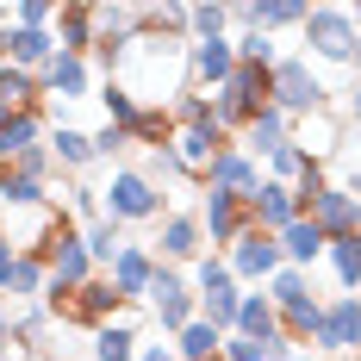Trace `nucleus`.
<instances>
[{
    "mask_svg": "<svg viewBox=\"0 0 361 361\" xmlns=\"http://www.w3.org/2000/svg\"><path fill=\"white\" fill-rule=\"evenodd\" d=\"M355 75H361V32H355Z\"/></svg>",
    "mask_w": 361,
    "mask_h": 361,
    "instance_id": "42",
    "label": "nucleus"
},
{
    "mask_svg": "<svg viewBox=\"0 0 361 361\" xmlns=\"http://www.w3.org/2000/svg\"><path fill=\"white\" fill-rule=\"evenodd\" d=\"M318 349L324 355H355L361 349V299H330L324 305V324H318Z\"/></svg>",
    "mask_w": 361,
    "mask_h": 361,
    "instance_id": "9",
    "label": "nucleus"
},
{
    "mask_svg": "<svg viewBox=\"0 0 361 361\" xmlns=\"http://www.w3.org/2000/svg\"><path fill=\"white\" fill-rule=\"evenodd\" d=\"M44 94H63V100H87V56H56L44 69Z\"/></svg>",
    "mask_w": 361,
    "mask_h": 361,
    "instance_id": "23",
    "label": "nucleus"
},
{
    "mask_svg": "<svg viewBox=\"0 0 361 361\" xmlns=\"http://www.w3.org/2000/svg\"><path fill=\"white\" fill-rule=\"evenodd\" d=\"M349 193H355V200H361V169H355V175H349Z\"/></svg>",
    "mask_w": 361,
    "mask_h": 361,
    "instance_id": "41",
    "label": "nucleus"
},
{
    "mask_svg": "<svg viewBox=\"0 0 361 361\" xmlns=\"http://www.w3.org/2000/svg\"><path fill=\"white\" fill-rule=\"evenodd\" d=\"M81 243H87V255H94L100 268H112L118 250H125V224H118V218H100V224H87V231H81Z\"/></svg>",
    "mask_w": 361,
    "mask_h": 361,
    "instance_id": "27",
    "label": "nucleus"
},
{
    "mask_svg": "<svg viewBox=\"0 0 361 361\" xmlns=\"http://www.w3.org/2000/svg\"><path fill=\"white\" fill-rule=\"evenodd\" d=\"M6 268H13V243H6V224H0V281H6Z\"/></svg>",
    "mask_w": 361,
    "mask_h": 361,
    "instance_id": "38",
    "label": "nucleus"
},
{
    "mask_svg": "<svg viewBox=\"0 0 361 361\" xmlns=\"http://www.w3.org/2000/svg\"><path fill=\"white\" fill-rule=\"evenodd\" d=\"M330 268H336L343 293L355 299L361 293V237H336V243H330Z\"/></svg>",
    "mask_w": 361,
    "mask_h": 361,
    "instance_id": "29",
    "label": "nucleus"
},
{
    "mask_svg": "<svg viewBox=\"0 0 361 361\" xmlns=\"http://www.w3.org/2000/svg\"><path fill=\"white\" fill-rule=\"evenodd\" d=\"M224 25H231V6H193V44L200 37H231Z\"/></svg>",
    "mask_w": 361,
    "mask_h": 361,
    "instance_id": "35",
    "label": "nucleus"
},
{
    "mask_svg": "<svg viewBox=\"0 0 361 361\" xmlns=\"http://www.w3.org/2000/svg\"><path fill=\"white\" fill-rule=\"evenodd\" d=\"M118 149H131V131H118V125H100V131H94V156H118Z\"/></svg>",
    "mask_w": 361,
    "mask_h": 361,
    "instance_id": "36",
    "label": "nucleus"
},
{
    "mask_svg": "<svg viewBox=\"0 0 361 361\" xmlns=\"http://www.w3.org/2000/svg\"><path fill=\"white\" fill-rule=\"evenodd\" d=\"M200 187H218V193H255V187H262V169H255V156H243V149H224L212 169H206Z\"/></svg>",
    "mask_w": 361,
    "mask_h": 361,
    "instance_id": "17",
    "label": "nucleus"
},
{
    "mask_svg": "<svg viewBox=\"0 0 361 361\" xmlns=\"http://www.w3.org/2000/svg\"><path fill=\"white\" fill-rule=\"evenodd\" d=\"M0 293H13V305H44V293H50V268H44L37 255H13V268H6Z\"/></svg>",
    "mask_w": 361,
    "mask_h": 361,
    "instance_id": "18",
    "label": "nucleus"
},
{
    "mask_svg": "<svg viewBox=\"0 0 361 361\" xmlns=\"http://www.w3.org/2000/svg\"><path fill=\"white\" fill-rule=\"evenodd\" d=\"M100 200H106V218H118V224L169 218V212H162V206H169V193H162L156 180H144V169H112V180L100 187Z\"/></svg>",
    "mask_w": 361,
    "mask_h": 361,
    "instance_id": "2",
    "label": "nucleus"
},
{
    "mask_svg": "<svg viewBox=\"0 0 361 361\" xmlns=\"http://www.w3.org/2000/svg\"><path fill=\"white\" fill-rule=\"evenodd\" d=\"M312 224L324 231L330 243H336V237H361V200L349 187H324L318 206H312Z\"/></svg>",
    "mask_w": 361,
    "mask_h": 361,
    "instance_id": "13",
    "label": "nucleus"
},
{
    "mask_svg": "<svg viewBox=\"0 0 361 361\" xmlns=\"http://www.w3.org/2000/svg\"><path fill=\"white\" fill-rule=\"evenodd\" d=\"M44 144L56 156V169H87L94 162V131H81V125H56Z\"/></svg>",
    "mask_w": 361,
    "mask_h": 361,
    "instance_id": "22",
    "label": "nucleus"
},
{
    "mask_svg": "<svg viewBox=\"0 0 361 361\" xmlns=\"http://www.w3.org/2000/svg\"><path fill=\"white\" fill-rule=\"evenodd\" d=\"M13 355V312H6V305H0V361Z\"/></svg>",
    "mask_w": 361,
    "mask_h": 361,
    "instance_id": "37",
    "label": "nucleus"
},
{
    "mask_svg": "<svg viewBox=\"0 0 361 361\" xmlns=\"http://www.w3.org/2000/svg\"><path fill=\"white\" fill-rule=\"evenodd\" d=\"M287 144H299L318 169H324L330 156H336V144H343V118L330 106H318V112H305V118H293V131H287Z\"/></svg>",
    "mask_w": 361,
    "mask_h": 361,
    "instance_id": "10",
    "label": "nucleus"
},
{
    "mask_svg": "<svg viewBox=\"0 0 361 361\" xmlns=\"http://www.w3.org/2000/svg\"><path fill=\"white\" fill-rule=\"evenodd\" d=\"M106 281L125 293V305L149 299V281H156V250H144V243H125V250H118V262L106 268Z\"/></svg>",
    "mask_w": 361,
    "mask_h": 361,
    "instance_id": "12",
    "label": "nucleus"
},
{
    "mask_svg": "<svg viewBox=\"0 0 361 361\" xmlns=\"http://www.w3.org/2000/svg\"><path fill=\"white\" fill-rule=\"evenodd\" d=\"M305 169H318V162H312L299 144H281L274 156H268V180H281V187H299V180H305Z\"/></svg>",
    "mask_w": 361,
    "mask_h": 361,
    "instance_id": "31",
    "label": "nucleus"
},
{
    "mask_svg": "<svg viewBox=\"0 0 361 361\" xmlns=\"http://www.w3.org/2000/svg\"><path fill=\"white\" fill-rule=\"evenodd\" d=\"M218 349H224V330H212L206 318H193V324L175 336V355H180V361H212Z\"/></svg>",
    "mask_w": 361,
    "mask_h": 361,
    "instance_id": "26",
    "label": "nucleus"
},
{
    "mask_svg": "<svg viewBox=\"0 0 361 361\" xmlns=\"http://www.w3.org/2000/svg\"><path fill=\"white\" fill-rule=\"evenodd\" d=\"M44 312L63 330H106L112 318H125L131 305H125V293L112 287L106 274H94V281H81V287H50L44 293Z\"/></svg>",
    "mask_w": 361,
    "mask_h": 361,
    "instance_id": "1",
    "label": "nucleus"
},
{
    "mask_svg": "<svg viewBox=\"0 0 361 361\" xmlns=\"http://www.w3.org/2000/svg\"><path fill=\"white\" fill-rule=\"evenodd\" d=\"M293 361H324V355H305V349H299V355H293Z\"/></svg>",
    "mask_w": 361,
    "mask_h": 361,
    "instance_id": "43",
    "label": "nucleus"
},
{
    "mask_svg": "<svg viewBox=\"0 0 361 361\" xmlns=\"http://www.w3.org/2000/svg\"><path fill=\"white\" fill-rule=\"evenodd\" d=\"M349 118H355V125H361V81H355V87H349Z\"/></svg>",
    "mask_w": 361,
    "mask_h": 361,
    "instance_id": "40",
    "label": "nucleus"
},
{
    "mask_svg": "<svg viewBox=\"0 0 361 361\" xmlns=\"http://www.w3.org/2000/svg\"><path fill=\"white\" fill-rule=\"evenodd\" d=\"M137 361H180L175 349H137Z\"/></svg>",
    "mask_w": 361,
    "mask_h": 361,
    "instance_id": "39",
    "label": "nucleus"
},
{
    "mask_svg": "<svg viewBox=\"0 0 361 361\" xmlns=\"http://www.w3.org/2000/svg\"><path fill=\"white\" fill-rule=\"evenodd\" d=\"M355 361H361V349H355Z\"/></svg>",
    "mask_w": 361,
    "mask_h": 361,
    "instance_id": "44",
    "label": "nucleus"
},
{
    "mask_svg": "<svg viewBox=\"0 0 361 361\" xmlns=\"http://www.w3.org/2000/svg\"><path fill=\"white\" fill-rule=\"evenodd\" d=\"M287 131H293V118H287L281 106H268V112L250 125V131L237 137V149H243V156H274V149L287 144Z\"/></svg>",
    "mask_w": 361,
    "mask_h": 361,
    "instance_id": "20",
    "label": "nucleus"
},
{
    "mask_svg": "<svg viewBox=\"0 0 361 361\" xmlns=\"http://www.w3.org/2000/svg\"><path fill=\"white\" fill-rule=\"evenodd\" d=\"M206 255V224L200 212H169L162 218V237H156V262H200Z\"/></svg>",
    "mask_w": 361,
    "mask_h": 361,
    "instance_id": "8",
    "label": "nucleus"
},
{
    "mask_svg": "<svg viewBox=\"0 0 361 361\" xmlns=\"http://www.w3.org/2000/svg\"><path fill=\"white\" fill-rule=\"evenodd\" d=\"M274 106L287 112V118H305V112L330 106V87L318 81V69L305 56H281L274 63Z\"/></svg>",
    "mask_w": 361,
    "mask_h": 361,
    "instance_id": "4",
    "label": "nucleus"
},
{
    "mask_svg": "<svg viewBox=\"0 0 361 361\" xmlns=\"http://www.w3.org/2000/svg\"><path fill=\"white\" fill-rule=\"evenodd\" d=\"M224 149H237V137H231V131H200V125H175V144H169V156H175V169L187 180H206V169H212L218 156H224Z\"/></svg>",
    "mask_w": 361,
    "mask_h": 361,
    "instance_id": "6",
    "label": "nucleus"
},
{
    "mask_svg": "<svg viewBox=\"0 0 361 361\" xmlns=\"http://www.w3.org/2000/svg\"><path fill=\"white\" fill-rule=\"evenodd\" d=\"M231 336L274 343V336H281V312H274V299H268V293H243V305H237V330H231Z\"/></svg>",
    "mask_w": 361,
    "mask_h": 361,
    "instance_id": "19",
    "label": "nucleus"
},
{
    "mask_svg": "<svg viewBox=\"0 0 361 361\" xmlns=\"http://www.w3.org/2000/svg\"><path fill=\"white\" fill-rule=\"evenodd\" d=\"M250 212H255V231H268V237H281L287 224H299V206H293V187L281 180H262L250 193Z\"/></svg>",
    "mask_w": 361,
    "mask_h": 361,
    "instance_id": "16",
    "label": "nucleus"
},
{
    "mask_svg": "<svg viewBox=\"0 0 361 361\" xmlns=\"http://www.w3.org/2000/svg\"><path fill=\"white\" fill-rule=\"evenodd\" d=\"M50 37H56V50L63 56H94V6L87 0H69V6H56V25H50Z\"/></svg>",
    "mask_w": 361,
    "mask_h": 361,
    "instance_id": "15",
    "label": "nucleus"
},
{
    "mask_svg": "<svg viewBox=\"0 0 361 361\" xmlns=\"http://www.w3.org/2000/svg\"><path fill=\"white\" fill-rule=\"evenodd\" d=\"M94 361H137V330L131 324L94 330Z\"/></svg>",
    "mask_w": 361,
    "mask_h": 361,
    "instance_id": "28",
    "label": "nucleus"
},
{
    "mask_svg": "<svg viewBox=\"0 0 361 361\" xmlns=\"http://www.w3.org/2000/svg\"><path fill=\"white\" fill-rule=\"evenodd\" d=\"M13 169L25 180H37L44 193H50V175H56V156H50V144H37V149H25V156H13Z\"/></svg>",
    "mask_w": 361,
    "mask_h": 361,
    "instance_id": "33",
    "label": "nucleus"
},
{
    "mask_svg": "<svg viewBox=\"0 0 361 361\" xmlns=\"http://www.w3.org/2000/svg\"><path fill=\"white\" fill-rule=\"evenodd\" d=\"M355 299H361V293H355Z\"/></svg>",
    "mask_w": 361,
    "mask_h": 361,
    "instance_id": "45",
    "label": "nucleus"
},
{
    "mask_svg": "<svg viewBox=\"0 0 361 361\" xmlns=\"http://www.w3.org/2000/svg\"><path fill=\"white\" fill-rule=\"evenodd\" d=\"M131 144H144L149 156H162V149L175 144V112H169V106H144V112H137V125H131Z\"/></svg>",
    "mask_w": 361,
    "mask_h": 361,
    "instance_id": "24",
    "label": "nucleus"
},
{
    "mask_svg": "<svg viewBox=\"0 0 361 361\" xmlns=\"http://www.w3.org/2000/svg\"><path fill=\"white\" fill-rule=\"evenodd\" d=\"M318 324H324V305L318 299H305V305H287L281 312V343H318Z\"/></svg>",
    "mask_w": 361,
    "mask_h": 361,
    "instance_id": "25",
    "label": "nucleus"
},
{
    "mask_svg": "<svg viewBox=\"0 0 361 361\" xmlns=\"http://www.w3.org/2000/svg\"><path fill=\"white\" fill-rule=\"evenodd\" d=\"M56 56H63V50H56V37H50V32H25V25H13V32L0 37V63H13V69L44 75Z\"/></svg>",
    "mask_w": 361,
    "mask_h": 361,
    "instance_id": "14",
    "label": "nucleus"
},
{
    "mask_svg": "<svg viewBox=\"0 0 361 361\" xmlns=\"http://www.w3.org/2000/svg\"><path fill=\"white\" fill-rule=\"evenodd\" d=\"M324 250H330V237L312 224V218H299V224H287V231H281V255H287V268H312Z\"/></svg>",
    "mask_w": 361,
    "mask_h": 361,
    "instance_id": "21",
    "label": "nucleus"
},
{
    "mask_svg": "<svg viewBox=\"0 0 361 361\" xmlns=\"http://www.w3.org/2000/svg\"><path fill=\"white\" fill-rule=\"evenodd\" d=\"M175 125H200V131H212V125H218V100H212V94H187V100L175 106Z\"/></svg>",
    "mask_w": 361,
    "mask_h": 361,
    "instance_id": "34",
    "label": "nucleus"
},
{
    "mask_svg": "<svg viewBox=\"0 0 361 361\" xmlns=\"http://www.w3.org/2000/svg\"><path fill=\"white\" fill-rule=\"evenodd\" d=\"M305 44L318 63H349L355 69V19L349 6H312L305 13Z\"/></svg>",
    "mask_w": 361,
    "mask_h": 361,
    "instance_id": "5",
    "label": "nucleus"
},
{
    "mask_svg": "<svg viewBox=\"0 0 361 361\" xmlns=\"http://www.w3.org/2000/svg\"><path fill=\"white\" fill-rule=\"evenodd\" d=\"M231 262V274L237 281H274L281 268H287V255H281V237H268V231H250L237 250L224 255Z\"/></svg>",
    "mask_w": 361,
    "mask_h": 361,
    "instance_id": "7",
    "label": "nucleus"
},
{
    "mask_svg": "<svg viewBox=\"0 0 361 361\" xmlns=\"http://www.w3.org/2000/svg\"><path fill=\"white\" fill-rule=\"evenodd\" d=\"M268 299H274V312L305 305V299H312V274H305V268H281V274L268 281Z\"/></svg>",
    "mask_w": 361,
    "mask_h": 361,
    "instance_id": "30",
    "label": "nucleus"
},
{
    "mask_svg": "<svg viewBox=\"0 0 361 361\" xmlns=\"http://www.w3.org/2000/svg\"><path fill=\"white\" fill-rule=\"evenodd\" d=\"M100 106H106V125H118V131H131V125H137V100H131V87H118V81H106V87H100Z\"/></svg>",
    "mask_w": 361,
    "mask_h": 361,
    "instance_id": "32",
    "label": "nucleus"
},
{
    "mask_svg": "<svg viewBox=\"0 0 361 361\" xmlns=\"http://www.w3.org/2000/svg\"><path fill=\"white\" fill-rule=\"evenodd\" d=\"M237 75V44L231 37H200L193 44V94H218Z\"/></svg>",
    "mask_w": 361,
    "mask_h": 361,
    "instance_id": "11",
    "label": "nucleus"
},
{
    "mask_svg": "<svg viewBox=\"0 0 361 361\" xmlns=\"http://www.w3.org/2000/svg\"><path fill=\"white\" fill-rule=\"evenodd\" d=\"M200 224L212 237V255H231L243 237L255 231V212H250V193H218L206 187V206H200Z\"/></svg>",
    "mask_w": 361,
    "mask_h": 361,
    "instance_id": "3",
    "label": "nucleus"
}]
</instances>
